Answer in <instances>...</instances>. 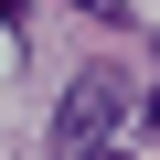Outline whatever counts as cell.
<instances>
[{
  "label": "cell",
  "mask_w": 160,
  "mask_h": 160,
  "mask_svg": "<svg viewBox=\"0 0 160 160\" xmlns=\"http://www.w3.org/2000/svg\"><path fill=\"white\" fill-rule=\"evenodd\" d=\"M11 22H22V0H0V32H11Z\"/></svg>",
  "instance_id": "3"
},
{
  "label": "cell",
  "mask_w": 160,
  "mask_h": 160,
  "mask_svg": "<svg viewBox=\"0 0 160 160\" xmlns=\"http://www.w3.org/2000/svg\"><path fill=\"white\" fill-rule=\"evenodd\" d=\"M139 118H149V139H160V96H149V107H139Z\"/></svg>",
  "instance_id": "4"
},
{
  "label": "cell",
  "mask_w": 160,
  "mask_h": 160,
  "mask_svg": "<svg viewBox=\"0 0 160 160\" xmlns=\"http://www.w3.org/2000/svg\"><path fill=\"white\" fill-rule=\"evenodd\" d=\"M64 11H86V22H128V11H118V0H64Z\"/></svg>",
  "instance_id": "2"
},
{
  "label": "cell",
  "mask_w": 160,
  "mask_h": 160,
  "mask_svg": "<svg viewBox=\"0 0 160 160\" xmlns=\"http://www.w3.org/2000/svg\"><path fill=\"white\" fill-rule=\"evenodd\" d=\"M118 128H128V86H118L107 64H86V75L64 86V107H53V149H64V160H128Z\"/></svg>",
  "instance_id": "1"
}]
</instances>
